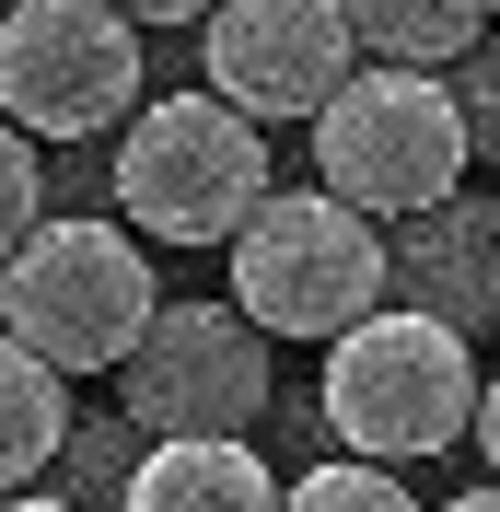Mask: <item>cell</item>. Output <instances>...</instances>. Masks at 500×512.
I'll return each instance as SVG.
<instances>
[{
	"label": "cell",
	"instance_id": "cell-14",
	"mask_svg": "<svg viewBox=\"0 0 500 512\" xmlns=\"http://www.w3.org/2000/svg\"><path fill=\"white\" fill-rule=\"evenodd\" d=\"M35 210H47V175H35V140H24L12 117H0V245H12V233H24Z\"/></svg>",
	"mask_w": 500,
	"mask_h": 512
},
{
	"label": "cell",
	"instance_id": "cell-6",
	"mask_svg": "<svg viewBox=\"0 0 500 512\" xmlns=\"http://www.w3.org/2000/svg\"><path fill=\"white\" fill-rule=\"evenodd\" d=\"M140 105V24L117 0H0V117L24 140H82Z\"/></svg>",
	"mask_w": 500,
	"mask_h": 512
},
{
	"label": "cell",
	"instance_id": "cell-8",
	"mask_svg": "<svg viewBox=\"0 0 500 512\" xmlns=\"http://www.w3.org/2000/svg\"><path fill=\"white\" fill-rule=\"evenodd\" d=\"M198 59H210L221 105H245L268 128V117H314L361 47H349L338 0H210L198 12Z\"/></svg>",
	"mask_w": 500,
	"mask_h": 512
},
{
	"label": "cell",
	"instance_id": "cell-5",
	"mask_svg": "<svg viewBox=\"0 0 500 512\" xmlns=\"http://www.w3.org/2000/svg\"><path fill=\"white\" fill-rule=\"evenodd\" d=\"M268 187V128L221 94H163V105H128V140H117V210L152 245H221V233L256 210Z\"/></svg>",
	"mask_w": 500,
	"mask_h": 512
},
{
	"label": "cell",
	"instance_id": "cell-15",
	"mask_svg": "<svg viewBox=\"0 0 500 512\" xmlns=\"http://www.w3.org/2000/svg\"><path fill=\"white\" fill-rule=\"evenodd\" d=\"M128 24H198V12H210V0H117Z\"/></svg>",
	"mask_w": 500,
	"mask_h": 512
},
{
	"label": "cell",
	"instance_id": "cell-13",
	"mask_svg": "<svg viewBox=\"0 0 500 512\" xmlns=\"http://www.w3.org/2000/svg\"><path fill=\"white\" fill-rule=\"evenodd\" d=\"M291 501L303 512H407V466H373V454H314L303 478H291Z\"/></svg>",
	"mask_w": 500,
	"mask_h": 512
},
{
	"label": "cell",
	"instance_id": "cell-10",
	"mask_svg": "<svg viewBox=\"0 0 500 512\" xmlns=\"http://www.w3.org/2000/svg\"><path fill=\"white\" fill-rule=\"evenodd\" d=\"M117 501H140V512H210V501H233V512H256V501H280V478H268V454H256L245 431H152Z\"/></svg>",
	"mask_w": 500,
	"mask_h": 512
},
{
	"label": "cell",
	"instance_id": "cell-7",
	"mask_svg": "<svg viewBox=\"0 0 500 512\" xmlns=\"http://www.w3.org/2000/svg\"><path fill=\"white\" fill-rule=\"evenodd\" d=\"M128 431H256L268 419V326L233 303H152L117 350Z\"/></svg>",
	"mask_w": 500,
	"mask_h": 512
},
{
	"label": "cell",
	"instance_id": "cell-3",
	"mask_svg": "<svg viewBox=\"0 0 500 512\" xmlns=\"http://www.w3.org/2000/svg\"><path fill=\"white\" fill-rule=\"evenodd\" d=\"M152 256L128 222H47L35 210L0 245V326L24 338L47 373H117V350L152 315Z\"/></svg>",
	"mask_w": 500,
	"mask_h": 512
},
{
	"label": "cell",
	"instance_id": "cell-12",
	"mask_svg": "<svg viewBox=\"0 0 500 512\" xmlns=\"http://www.w3.org/2000/svg\"><path fill=\"white\" fill-rule=\"evenodd\" d=\"M338 12L361 59H419V70L477 59V35H489V0H338Z\"/></svg>",
	"mask_w": 500,
	"mask_h": 512
},
{
	"label": "cell",
	"instance_id": "cell-4",
	"mask_svg": "<svg viewBox=\"0 0 500 512\" xmlns=\"http://www.w3.org/2000/svg\"><path fill=\"white\" fill-rule=\"evenodd\" d=\"M233 315L268 338H338L361 303H384V222L338 187H256L233 233Z\"/></svg>",
	"mask_w": 500,
	"mask_h": 512
},
{
	"label": "cell",
	"instance_id": "cell-9",
	"mask_svg": "<svg viewBox=\"0 0 500 512\" xmlns=\"http://www.w3.org/2000/svg\"><path fill=\"white\" fill-rule=\"evenodd\" d=\"M384 291H407L419 315L442 326H489L500 315V210L477 187H442L419 198V210H396V233H384Z\"/></svg>",
	"mask_w": 500,
	"mask_h": 512
},
{
	"label": "cell",
	"instance_id": "cell-11",
	"mask_svg": "<svg viewBox=\"0 0 500 512\" xmlns=\"http://www.w3.org/2000/svg\"><path fill=\"white\" fill-rule=\"evenodd\" d=\"M59 443H70V373H47L0 326V489H35L59 466Z\"/></svg>",
	"mask_w": 500,
	"mask_h": 512
},
{
	"label": "cell",
	"instance_id": "cell-1",
	"mask_svg": "<svg viewBox=\"0 0 500 512\" xmlns=\"http://www.w3.org/2000/svg\"><path fill=\"white\" fill-rule=\"evenodd\" d=\"M477 163V117L466 94L442 82V70L419 59H349L338 94L314 105V187H338L349 210H373V222H396V210H419V198L466 187Z\"/></svg>",
	"mask_w": 500,
	"mask_h": 512
},
{
	"label": "cell",
	"instance_id": "cell-2",
	"mask_svg": "<svg viewBox=\"0 0 500 512\" xmlns=\"http://www.w3.org/2000/svg\"><path fill=\"white\" fill-rule=\"evenodd\" d=\"M326 350V431L349 454H373V466H419V454H454L477 408V338L466 326L419 315V303H361L338 338H314Z\"/></svg>",
	"mask_w": 500,
	"mask_h": 512
}]
</instances>
